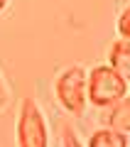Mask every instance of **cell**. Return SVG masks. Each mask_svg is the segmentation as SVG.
I'll list each match as a JSON object with an SVG mask.
<instances>
[{
	"label": "cell",
	"mask_w": 130,
	"mask_h": 147,
	"mask_svg": "<svg viewBox=\"0 0 130 147\" xmlns=\"http://www.w3.org/2000/svg\"><path fill=\"white\" fill-rule=\"evenodd\" d=\"M128 96V81L110 64H98L89 71V100L96 108H110Z\"/></svg>",
	"instance_id": "obj_1"
},
{
	"label": "cell",
	"mask_w": 130,
	"mask_h": 147,
	"mask_svg": "<svg viewBox=\"0 0 130 147\" xmlns=\"http://www.w3.org/2000/svg\"><path fill=\"white\" fill-rule=\"evenodd\" d=\"M17 147H49L47 123L35 98H22L17 115Z\"/></svg>",
	"instance_id": "obj_2"
},
{
	"label": "cell",
	"mask_w": 130,
	"mask_h": 147,
	"mask_svg": "<svg viewBox=\"0 0 130 147\" xmlns=\"http://www.w3.org/2000/svg\"><path fill=\"white\" fill-rule=\"evenodd\" d=\"M7 98H10V91H7L5 81H3V76H0V110L7 105Z\"/></svg>",
	"instance_id": "obj_9"
},
{
	"label": "cell",
	"mask_w": 130,
	"mask_h": 147,
	"mask_svg": "<svg viewBox=\"0 0 130 147\" xmlns=\"http://www.w3.org/2000/svg\"><path fill=\"white\" fill-rule=\"evenodd\" d=\"M57 98L69 113L81 115L89 100V71L81 66H69L57 79Z\"/></svg>",
	"instance_id": "obj_3"
},
{
	"label": "cell",
	"mask_w": 130,
	"mask_h": 147,
	"mask_svg": "<svg viewBox=\"0 0 130 147\" xmlns=\"http://www.w3.org/2000/svg\"><path fill=\"white\" fill-rule=\"evenodd\" d=\"M128 147H130V137H128Z\"/></svg>",
	"instance_id": "obj_11"
},
{
	"label": "cell",
	"mask_w": 130,
	"mask_h": 147,
	"mask_svg": "<svg viewBox=\"0 0 130 147\" xmlns=\"http://www.w3.org/2000/svg\"><path fill=\"white\" fill-rule=\"evenodd\" d=\"M108 127L120 130V132H130V96H125L115 105H110Z\"/></svg>",
	"instance_id": "obj_5"
},
{
	"label": "cell",
	"mask_w": 130,
	"mask_h": 147,
	"mask_svg": "<svg viewBox=\"0 0 130 147\" xmlns=\"http://www.w3.org/2000/svg\"><path fill=\"white\" fill-rule=\"evenodd\" d=\"M5 5H7V0H0V12L5 10Z\"/></svg>",
	"instance_id": "obj_10"
},
{
	"label": "cell",
	"mask_w": 130,
	"mask_h": 147,
	"mask_svg": "<svg viewBox=\"0 0 130 147\" xmlns=\"http://www.w3.org/2000/svg\"><path fill=\"white\" fill-rule=\"evenodd\" d=\"M118 32H120V39H130V5L118 17Z\"/></svg>",
	"instance_id": "obj_7"
},
{
	"label": "cell",
	"mask_w": 130,
	"mask_h": 147,
	"mask_svg": "<svg viewBox=\"0 0 130 147\" xmlns=\"http://www.w3.org/2000/svg\"><path fill=\"white\" fill-rule=\"evenodd\" d=\"M89 147H128V137L120 130L103 127V130H96L89 137Z\"/></svg>",
	"instance_id": "obj_6"
},
{
	"label": "cell",
	"mask_w": 130,
	"mask_h": 147,
	"mask_svg": "<svg viewBox=\"0 0 130 147\" xmlns=\"http://www.w3.org/2000/svg\"><path fill=\"white\" fill-rule=\"evenodd\" d=\"M62 142H64V147H81V142H79V137H76V132L71 130V127H64V135H62Z\"/></svg>",
	"instance_id": "obj_8"
},
{
	"label": "cell",
	"mask_w": 130,
	"mask_h": 147,
	"mask_svg": "<svg viewBox=\"0 0 130 147\" xmlns=\"http://www.w3.org/2000/svg\"><path fill=\"white\" fill-rule=\"evenodd\" d=\"M110 66L123 76L125 81H130V39H118L110 44Z\"/></svg>",
	"instance_id": "obj_4"
}]
</instances>
